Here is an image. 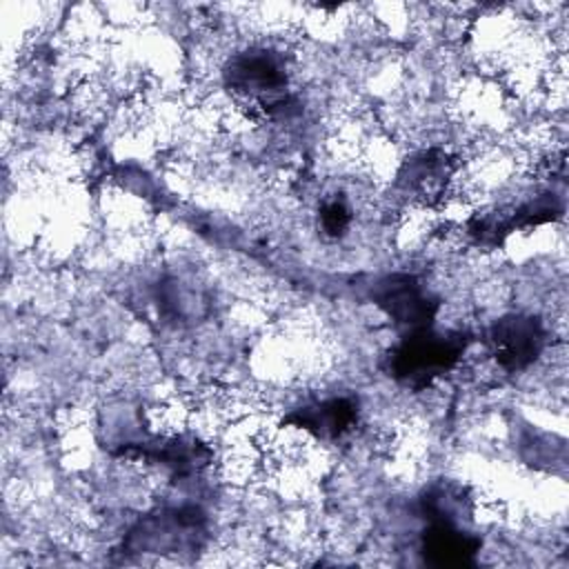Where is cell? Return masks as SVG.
Masks as SVG:
<instances>
[{"instance_id":"obj_1","label":"cell","mask_w":569,"mask_h":569,"mask_svg":"<svg viewBox=\"0 0 569 569\" xmlns=\"http://www.w3.org/2000/svg\"><path fill=\"white\" fill-rule=\"evenodd\" d=\"M462 340L458 336H436L431 331H416L405 340L391 360L393 376L407 385L422 387L436 376L449 371L462 351Z\"/></svg>"},{"instance_id":"obj_2","label":"cell","mask_w":569,"mask_h":569,"mask_svg":"<svg viewBox=\"0 0 569 569\" xmlns=\"http://www.w3.org/2000/svg\"><path fill=\"white\" fill-rule=\"evenodd\" d=\"M542 329L529 316H507L491 331L493 356L500 367L516 371L536 360L542 349Z\"/></svg>"},{"instance_id":"obj_3","label":"cell","mask_w":569,"mask_h":569,"mask_svg":"<svg viewBox=\"0 0 569 569\" xmlns=\"http://www.w3.org/2000/svg\"><path fill=\"white\" fill-rule=\"evenodd\" d=\"M229 84L242 96L280 102V87L284 84V71L269 51H251L238 56L229 69Z\"/></svg>"},{"instance_id":"obj_4","label":"cell","mask_w":569,"mask_h":569,"mask_svg":"<svg viewBox=\"0 0 569 569\" xmlns=\"http://www.w3.org/2000/svg\"><path fill=\"white\" fill-rule=\"evenodd\" d=\"M376 300L396 322L405 325H425L433 313V302H429L420 284L409 276H393L380 282Z\"/></svg>"},{"instance_id":"obj_5","label":"cell","mask_w":569,"mask_h":569,"mask_svg":"<svg viewBox=\"0 0 569 569\" xmlns=\"http://www.w3.org/2000/svg\"><path fill=\"white\" fill-rule=\"evenodd\" d=\"M480 547V540L456 529L451 522H436L422 540L425 558L438 567L469 565Z\"/></svg>"},{"instance_id":"obj_6","label":"cell","mask_w":569,"mask_h":569,"mask_svg":"<svg viewBox=\"0 0 569 569\" xmlns=\"http://www.w3.org/2000/svg\"><path fill=\"white\" fill-rule=\"evenodd\" d=\"M353 420H356V409L349 400H331L318 407V411L300 418V427H316L322 433L340 436L351 427Z\"/></svg>"},{"instance_id":"obj_7","label":"cell","mask_w":569,"mask_h":569,"mask_svg":"<svg viewBox=\"0 0 569 569\" xmlns=\"http://www.w3.org/2000/svg\"><path fill=\"white\" fill-rule=\"evenodd\" d=\"M347 224H349V209L345 202L331 200L322 207V227L327 233L338 236L347 229Z\"/></svg>"}]
</instances>
